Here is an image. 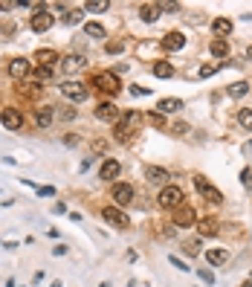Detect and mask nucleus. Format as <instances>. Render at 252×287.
I'll list each match as a JSON object with an SVG mask.
<instances>
[{
    "label": "nucleus",
    "instance_id": "nucleus-1",
    "mask_svg": "<svg viewBox=\"0 0 252 287\" xmlns=\"http://www.w3.org/2000/svg\"><path fill=\"white\" fill-rule=\"evenodd\" d=\"M137 125H139V113L137 110H128V113H122V119L116 122V139H131V134L137 131Z\"/></svg>",
    "mask_w": 252,
    "mask_h": 287
},
{
    "label": "nucleus",
    "instance_id": "nucleus-2",
    "mask_svg": "<svg viewBox=\"0 0 252 287\" xmlns=\"http://www.w3.org/2000/svg\"><path fill=\"white\" fill-rule=\"evenodd\" d=\"M160 206L162 209L183 206V189H180V186H165V189H160Z\"/></svg>",
    "mask_w": 252,
    "mask_h": 287
},
{
    "label": "nucleus",
    "instance_id": "nucleus-3",
    "mask_svg": "<svg viewBox=\"0 0 252 287\" xmlns=\"http://www.w3.org/2000/svg\"><path fill=\"white\" fill-rule=\"evenodd\" d=\"M93 87L102 90V93H107V96H116L122 84H119V76H113V73H99L96 81H93Z\"/></svg>",
    "mask_w": 252,
    "mask_h": 287
},
{
    "label": "nucleus",
    "instance_id": "nucleus-4",
    "mask_svg": "<svg viewBox=\"0 0 252 287\" xmlns=\"http://www.w3.org/2000/svg\"><path fill=\"white\" fill-rule=\"evenodd\" d=\"M102 218L107 220L110 226H116V229H128V223H131L125 212H122V209H116V206H104L102 209Z\"/></svg>",
    "mask_w": 252,
    "mask_h": 287
},
{
    "label": "nucleus",
    "instance_id": "nucleus-5",
    "mask_svg": "<svg viewBox=\"0 0 252 287\" xmlns=\"http://www.w3.org/2000/svg\"><path fill=\"white\" fill-rule=\"evenodd\" d=\"M61 93L67 96L70 102H84V99H87V87H84L81 81H64V84H61Z\"/></svg>",
    "mask_w": 252,
    "mask_h": 287
},
{
    "label": "nucleus",
    "instance_id": "nucleus-6",
    "mask_svg": "<svg viewBox=\"0 0 252 287\" xmlns=\"http://www.w3.org/2000/svg\"><path fill=\"white\" fill-rule=\"evenodd\" d=\"M174 223H177V226H195V223H197L195 209L188 206V203L177 206V209H174Z\"/></svg>",
    "mask_w": 252,
    "mask_h": 287
},
{
    "label": "nucleus",
    "instance_id": "nucleus-7",
    "mask_svg": "<svg viewBox=\"0 0 252 287\" xmlns=\"http://www.w3.org/2000/svg\"><path fill=\"white\" fill-rule=\"evenodd\" d=\"M0 122H3L6 131H18V128L23 125V116H21V110H15V107H3V110H0Z\"/></svg>",
    "mask_w": 252,
    "mask_h": 287
},
{
    "label": "nucleus",
    "instance_id": "nucleus-8",
    "mask_svg": "<svg viewBox=\"0 0 252 287\" xmlns=\"http://www.w3.org/2000/svg\"><path fill=\"white\" fill-rule=\"evenodd\" d=\"M195 186H197V192H200V195L206 197L209 203H220V200H223V195H220V192H218V189H215V186H209L206 180L200 177V174H197V177H195Z\"/></svg>",
    "mask_w": 252,
    "mask_h": 287
},
{
    "label": "nucleus",
    "instance_id": "nucleus-9",
    "mask_svg": "<svg viewBox=\"0 0 252 287\" xmlns=\"http://www.w3.org/2000/svg\"><path fill=\"white\" fill-rule=\"evenodd\" d=\"M49 26H52V15H49L44 6H38V12L32 15V32L41 35V32H46Z\"/></svg>",
    "mask_w": 252,
    "mask_h": 287
},
{
    "label": "nucleus",
    "instance_id": "nucleus-10",
    "mask_svg": "<svg viewBox=\"0 0 252 287\" xmlns=\"http://www.w3.org/2000/svg\"><path fill=\"white\" fill-rule=\"evenodd\" d=\"M110 197H113L116 206H128V203L134 200V189H131L128 183H116L113 192H110Z\"/></svg>",
    "mask_w": 252,
    "mask_h": 287
},
{
    "label": "nucleus",
    "instance_id": "nucleus-11",
    "mask_svg": "<svg viewBox=\"0 0 252 287\" xmlns=\"http://www.w3.org/2000/svg\"><path fill=\"white\" fill-rule=\"evenodd\" d=\"M29 70H32V67H29V61H26V58H12V61H9V76L15 81H23L26 76H29Z\"/></svg>",
    "mask_w": 252,
    "mask_h": 287
},
{
    "label": "nucleus",
    "instance_id": "nucleus-12",
    "mask_svg": "<svg viewBox=\"0 0 252 287\" xmlns=\"http://www.w3.org/2000/svg\"><path fill=\"white\" fill-rule=\"evenodd\" d=\"M96 116H99V119H104V122H119V119H122L119 107H116V104H110V102L99 104V107H96Z\"/></svg>",
    "mask_w": 252,
    "mask_h": 287
},
{
    "label": "nucleus",
    "instance_id": "nucleus-13",
    "mask_svg": "<svg viewBox=\"0 0 252 287\" xmlns=\"http://www.w3.org/2000/svg\"><path fill=\"white\" fill-rule=\"evenodd\" d=\"M183 44H185L183 32H168L162 38V49H165V52H177V49H183Z\"/></svg>",
    "mask_w": 252,
    "mask_h": 287
},
{
    "label": "nucleus",
    "instance_id": "nucleus-14",
    "mask_svg": "<svg viewBox=\"0 0 252 287\" xmlns=\"http://www.w3.org/2000/svg\"><path fill=\"white\" fill-rule=\"evenodd\" d=\"M87 67V58L84 55H67V58H61V70L64 73H79V70Z\"/></svg>",
    "mask_w": 252,
    "mask_h": 287
},
{
    "label": "nucleus",
    "instance_id": "nucleus-15",
    "mask_svg": "<svg viewBox=\"0 0 252 287\" xmlns=\"http://www.w3.org/2000/svg\"><path fill=\"white\" fill-rule=\"evenodd\" d=\"M197 232L203 235V238H212V235H218L220 226H218V220L215 218H200L197 220Z\"/></svg>",
    "mask_w": 252,
    "mask_h": 287
},
{
    "label": "nucleus",
    "instance_id": "nucleus-16",
    "mask_svg": "<svg viewBox=\"0 0 252 287\" xmlns=\"http://www.w3.org/2000/svg\"><path fill=\"white\" fill-rule=\"evenodd\" d=\"M119 171H122L119 160H104V162H102V171H99V177H102V180H116V177H119Z\"/></svg>",
    "mask_w": 252,
    "mask_h": 287
},
{
    "label": "nucleus",
    "instance_id": "nucleus-17",
    "mask_svg": "<svg viewBox=\"0 0 252 287\" xmlns=\"http://www.w3.org/2000/svg\"><path fill=\"white\" fill-rule=\"evenodd\" d=\"M183 107V99H177V96H168V99H160V113H177Z\"/></svg>",
    "mask_w": 252,
    "mask_h": 287
},
{
    "label": "nucleus",
    "instance_id": "nucleus-18",
    "mask_svg": "<svg viewBox=\"0 0 252 287\" xmlns=\"http://www.w3.org/2000/svg\"><path fill=\"white\" fill-rule=\"evenodd\" d=\"M145 174H148L151 183H160V186L168 180V171H165V168H160V165H148V168H145Z\"/></svg>",
    "mask_w": 252,
    "mask_h": 287
},
{
    "label": "nucleus",
    "instance_id": "nucleus-19",
    "mask_svg": "<svg viewBox=\"0 0 252 287\" xmlns=\"http://www.w3.org/2000/svg\"><path fill=\"white\" fill-rule=\"evenodd\" d=\"M206 261H209V264H215V267H220V264H226V261H229V253H226V250H209Z\"/></svg>",
    "mask_w": 252,
    "mask_h": 287
},
{
    "label": "nucleus",
    "instance_id": "nucleus-20",
    "mask_svg": "<svg viewBox=\"0 0 252 287\" xmlns=\"http://www.w3.org/2000/svg\"><path fill=\"white\" fill-rule=\"evenodd\" d=\"M139 18H142L145 23H154L157 18H160V6H148V3L139 6Z\"/></svg>",
    "mask_w": 252,
    "mask_h": 287
},
{
    "label": "nucleus",
    "instance_id": "nucleus-21",
    "mask_svg": "<svg viewBox=\"0 0 252 287\" xmlns=\"http://www.w3.org/2000/svg\"><path fill=\"white\" fill-rule=\"evenodd\" d=\"M35 122H38V128H49L52 125V110L49 107H38L35 110Z\"/></svg>",
    "mask_w": 252,
    "mask_h": 287
},
{
    "label": "nucleus",
    "instance_id": "nucleus-22",
    "mask_svg": "<svg viewBox=\"0 0 252 287\" xmlns=\"http://www.w3.org/2000/svg\"><path fill=\"white\" fill-rule=\"evenodd\" d=\"M35 58H38V64H41V67H52V64L58 61L55 49H41V52H38Z\"/></svg>",
    "mask_w": 252,
    "mask_h": 287
},
{
    "label": "nucleus",
    "instance_id": "nucleus-23",
    "mask_svg": "<svg viewBox=\"0 0 252 287\" xmlns=\"http://www.w3.org/2000/svg\"><path fill=\"white\" fill-rule=\"evenodd\" d=\"M209 49H212V55H215V58H226V55H229V44H226L223 38L212 41V46H209Z\"/></svg>",
    "mask_w": 252,
    "mask_h": 287
},
{
    "label": "nucleus",
    "instance_id": "nucleus-24",
    "mask_svg": "<svg viewBox=\"0 0 252 287\" xmlns=\"http://www.w3.org/2000/svg\"><path fill=\"white\" fill-rule=\"evenodd\" d=\"M212 29H215L218 35H229L232 32V21L229 18H215V21H212Z\"/></svg>",
    "mask_w": 252,
    "mask_h": 287
},
{
    "label": "nucleus",
    "instance_id": "nucleus-25",
    "mask_svg": "<svg viewBox=\"0 0 252 287\" xmlns=\"http://www.w3.org/2000/svg\"><path fill=\"white\" fill-rule=\"evenodd\" d=\"M171 73H174V67L168 61H157V64H154V76H157V79H168Z\"/></svg>",
    "mask_w": 252,
    "mask_h": 287
},
{
    "label": "nucleus",
    "instance_id": "nucleus-26",
    "mask_svg": "<svg viewBox=\"0 0 252 287\" xmlns=\"http://www.w3.org/2000/svg\"><path fill=\"white\" fill-rule=\"evenodd\" d=\"M246 93H249V84H246V81H235V84L229 87L232 99H241V96H246Z\"/></svg>",
    "mask_w": 252,
    "mask_h": 287
},
{
    "label": "nucleus",
    "instance_id": "nucleus-27",
    "mask_svg": "<svg viewBox=\"0 0 252 287\" xmlns=\"http://www.w3.org/2000/svg\"><path fill=\"white\" fill-rule=\"evenodd\" d=\"M107 9H110L107 0H90V3H84V12H107Z\"/></svg>",
    "mask_w": 252,
    "mask_h": 287
},
{
    "label": "nucleus",
    "instance_id": "nucleus-28",
    "mask_svg": "<svg viewBox=\"0 0 252 287\" xmlns=\"http://www.w3.org/2000/svg\"><path fill=\"white\" fill-rule=\"evenodd\" d=\"M238 125L246 128V131H252V110L249 107H243L241 113H238Z\"/></svg>",
    "mask_w": 252,
    "mask_h": 287
},
{
    "label": "nucleus",
    "instance_id": "nucleus-29",
    "mask_svg": "<svg viewBox=\"0 0 252 287\" xmlns=\"http://www.w3.org/2000/svg\"><path fill=\"white\" fill-rule=\"evenodd\" d=\"M84 35H90V38H104V26L102 23H87V26H84Z\"/></svg>",
    "mask_w": 252,
    "mask_h": 287
},
{
    "label": "nucleus",
    "instance_id": "nucleus-30",
    "mask_svg": "<svg viewBox=\"0 0 252 287\" xmlns=\"http://www.w3.org/2000/svg\"><path fill=\"white\" fill-rule=\"evenodd\" d=\"M35 79H38V84H46L52 79V67H38L35 70Z\"/></svg>",
    "mask_w": 252,
    "mask_h": 287
},
{
    "label": "nucleus",
    "instance_id": "nucleus-31",
    "mask_svg": "<svg viewBox=\"0 0 252 287\" xmlns=\"http://www.w3.org/2000/svg\"><path fill=\"white\" fill-rule=\"evenodd\" d=\"M183 244H185L183 250H185L188 255H197V253H200V241H197V238H188V241H183Z\"/></svg>",
    "mask_w": 252,
    "mask_h": 287
},
{
    "label": "nucleus",
    "instance_id": "nucleus-32",
    "mask_svg": "<svg viewBox=\"0 0 252 287\" xmlns=\"http://www.w3.org/2000/svg\"><path fill=\"white\" fill-rule=\"evenodd\" d=\"M81 21V12H64V23L67 26H73V23H79Z\"/></svg>",
    "mask_w": 252,
    "mask_h": 287
},
{
    "label": "nucleus",
    "instance_id": "nucleus-33",
    "mask_svg": "<svg viewBox=\"0 0 252 287\" xmlns=\"http://www.w3.org/2000/svg\"><path fill=\"white\" fill-rule=\"evenodd\" d=\"M215 73H218L215 64H203V67H200V79H209V76H215Z\"/></svg>",
    "mask_w": 252,
    "mask_h": 287
},
{
    "label": "nucleus",
    "instance_id": "nucleus-34",
    "mask_svg": "<svg viewBox=\"0 0 252 287\" xmlns=\"http://www.w3.org/2000/svg\"><path fill=\"white\" fill-rule=\"evenodd\" d=\"M197 276L203 278L206 284H212V281H215V273H212V270H206V267H203V270H197Z\"/></svg>",
    "mask_w": 252,
    "mask_h": 287
},
{
    "label": "nucleus",
    "instance_id": "nucleus-35",
    "mask_svg": "<svg viewBox=\"0 0 252 287\" xmlns=\"http://www.w3.org/2000/svg\"><path fill=\"white\" fill-rule=\"evenodd\" d=\"M122 49H125V44H122V41H110V44H107V52H110V55L122 52Z\"/></svg>",
    "mask_w": 252,
    "mask_h": 287
},
{
    "label": "nucleus",
    "instance_id": "nucleus-36",
    "mask_svg": "<svg viewBox=\"0 0 252 287\" xmlns=\"http://www.w3.org/2000/svg\"><path fill=\"white\" fill-rule=\"evenodd\" d=\"M58 116L67 122V119H76V110H73V107H61V110H58Z\"/></svg>",
    "mask_w": 252,
    "mask_h": 287
},
{
    "label": "nucleus",
    "instance_id": "nucleus-37",
    "mask_svg": "<svg viewBox=\"0 0 252 287\" xmlns=\"http://www.w3.org/2000/svg\"><path fill=\"white\" fill-rule=\"evenodd\" d=\"M148 119H151V122H154V125H157V128H162V122H165V116H162L160 110H154V113H151Z\"/></svg>",
    "mask_w": 252,
    "mask_h": 287
},
{
    "label": "nucleus",
    "instance_id": "nucleus-38",
    "mask_svg": "<svg viewBox=\"0 0 252 287\" xmlns=\"http://www.w3.org/2000/svg\"><path fill=\"white\" fill-rule=\"evenodd\" d=\"M241 180H243V186H246V189H252V168H243Z\"/></svg>",
    "mask_w": 252,
    "mask_h": 287
},
{
    "label": "nucleus",
    "instance_id": "nucleus-39",
    "mask_svg": "<svg viewBox=\"0 0 252 287\" xmlns=\"http://www.w3.org/2000/svg\"><path fill=\"white\" fill-rule=\"evenodd\" d=\"M168 261H171V264L177 267V270H183V273H185V270H188V267H185L183 261H180V258H177V255H171V258H168Z\"/></svg>",
    "mask_w": 252,
    "mask_h": 287
},
{
    "label": "nucleus",
    "instance_id": "nucleus-40",
    "mask_svg": "<svg viewBox=\"0 0 252 287\" xmlns=\"http://www.w3.org/2000/svg\"><path fill=\"white\" fill-rule=\"evenodd\" d=\"M131 93H134V96H148V90H145V87H137V84H131Z\"/></svg>",
    "mask_w": 252,
    "mask_h": 287
},
{
    "label": "nucleus",
    "instance_id": "nucleus-41",
    "mask_svg": "<svg viewBox=\"0 0 252 287\" xmlns=\"http://www.w3.org/2000/svg\"><path fill=\"white\" fill-rule=\"evenodd\" d=\"M160 9H165V12H180V6H177V3H160Z\"/></svg>",
    "mask_w": 252,
    "mask_h": 287
},
{
    "label": "nucleus",
    "instance_id": "nucleus-42",
    "mask_svg": "<svg viewBox=\"0 0 252 287\" xmlns=\"http://www.w3.org/2000/svg\"><path fill=\"white\" fill-rule=\"evenodd\" d=\"M174 131H177V134H185V131H188V125H185V122H177V125H174Z\"/></svg>",
    "mask_w": 252,
    "mask_h": 287
},
{
    "label": "nucleus",
    "instance_id": "nucleus-43",
    "mask_svg": "<svg viewBox=\"0 0 252 287\" xmlns=\"http://www.w3.org/2000/svg\"><path fill=\"white\" fill-rule=\"evenodd\" d=\"M18 3H0V12H6V9H15Z\"/></svg>",
    "mask_w": 252,
    "mask_h": 287
},
{
    "label": "nucleus",
    "instance_id": "nucleus-44",
    "mask_svg": "<svg viewBox=\"0 0 252 287\" xmlns=\"http://www.w3.org/2000/svg\"><path fill=\"white\" fill-rule=\"evenodd\" d=\"M243 151H252V142H246V145H243Z\"/></svg>",
    "mask_w": 252,
    "mask_h": 287
},
{
    "label": "nucleus",
    "instance_id": "nucleus-45",
    "mask_svg": "<svg viewBox=\"0 0 252 287\" xmlns=\"http://www.w3.org/2000/svg\"><path fill=\"white\" fill-rule=\"evenodd\" d=\"M246 55H249V58H252V46H249V49H246Z\"/></svg>",
    "mask_w": 252,
    "mask_h": 287
},
{
    "label": "nucleus",
    "instance_id": "nucleus-46",
    "mask_svg": "<svg viewBox=\"0 0 252 287\" xmlns=\"http://www.w3.org/2000/svg\"><path fill=\"white\" fill-rule=\"evenodd\" d=\"M52 287H61V281H55V284H52Z\"/></svg>",
    "mask_w": 252,
    "mask_h": 287
},
{
    "label": "nucleus",
    "instance_id": "nucleus-47",
    "mask_svg": "<svg viewBox=\"0 0 252 287\" xmlns=\"http://www.w3.org/2000/svg\"><path fill=\"white\" fill-rule=\"evenodd\" d=\"M243 287H252V281H246V284H243Z\"/></svg>",
    "mask_w": 252,
    "mask_h": 287
},
{
    "label": "nucleus",
    "instance_id": "nucleus-48",
    "mask_svg": "<svg viewBox=\"0 0 252 287\" xmlns=\"http://www.w3.org/2000/svg\"><path fill=\"white\" fill-rule=\"evenodd\" d=\"M249 281H252V273H249Z\"/></svg>",
    "mask_w": 252,
    "mask_h": 287
}]
</instances>
